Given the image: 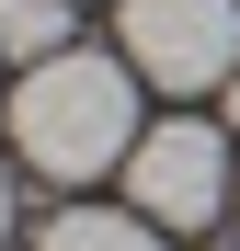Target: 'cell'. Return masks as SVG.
Returning <instances> with one entry per match:
<instances>
[{"instance_id": "cell-8", "label": "cell", "mask_w": 240, "mask_h": 251, "mask_svg": "<svg viewBox=\"0 0 240 251\" xmlns=\"http://www.w3.org/2000/svg\"><path fill=\"white\" fill-rule=\"evenodd\" d=\"M229 217H240V205H229Z\"/></svg>"}, {"instance_id": "cell-5", "label": "cell", "mask_w": 240, "mask_h": 251, "mask_svg": "<svg viewBox=\"0 0 240 251\" xmlns=\"http://www.w3.org/2000/svg\"><path fill=\"white\" fill-rule=\"evenodd\" d=\"M69 34H80V12L69 0H0V57H69Z\"/></svg>"}, {"instance_id": "cell-4", "label": "cell", "mask_w": 240, "mask_h": 251, "mask_svg": "<svg viewBox=\"0 0 240 251\" xmlns=\"http://www.w3.org/2000/svg\"><path fill=\"white\" fill-rule=\"evenodd\" d=\"M34 251H160V228L137 217V205L126 217H114V205H69V217L34 228Z\"/></svg>"}, {"instance_id": "cell-1", "label": "cell", "mask_w": 240, "mask_h": 251, "mask_svg": "<svg viewBox=\"0 0 240 251\" xmlns=\"http://www.w3.org/2000/svg\"><path fill=\"white\" fill-rule=\"evenodd\" d=\"M137 137H149V126H137V69H126V57L69 46V57H34L23 92H12V149H23L46 183H103V172H126Z\"/></svg>"}, {"instance_id": "cell-7", "label": "cell", "mask_w": 240, "mask_h": 251, "mask_svg": "<svg viewBox=\"0 0 240 251\" xmlns=\"http://www.w3.org/2000/svg\"><path fill=\"white\" fill-rule=\"evenodd\" d=\"M229 126H240V69H229Z\"/></svg>"}, {"instance_id": "cell-3", "label": "cell", "mask_w": 240, "mask_h": 251, "mask_svg": "<svg viewBox=\"0 0 240 251\" xmlns=\"http://www.w3.org/2000/svg\"><path fill=\"white\" fill-rule=\"evenodd\" d=\"M126 69L160 92H229L240 0H126Z\"/></svg>"}, {"instance_id": "cell-6", "label": "cell", "mask_w": 240, "mask_h": 251, "mask_svg": "<svg viewBox=\"0 0 240 251\" xmlns=\"http://www.w3.org/2000/svg\"><path fill=\"white\" fill-rule=\"evenodd\" d=\"M0 240H12V172H0Z\"/></svg>"}, {"instance_id": "cell-2", "label": "cell", "mask_w": 240, "mask_h": 251, "mask_svg": "<svg viewBox=\"0 0 240 251\" xmlns=\"http://www.w3.org/2000/svg\"><path fill=\"white\" fill-rule=\"evenodd\" d=\"M126 194H137V217L149 228H217L229 205H240V172H229V137L217 126H194V114H172V126H149V137L126 149Z\"/></svg>"}]
</instances>
